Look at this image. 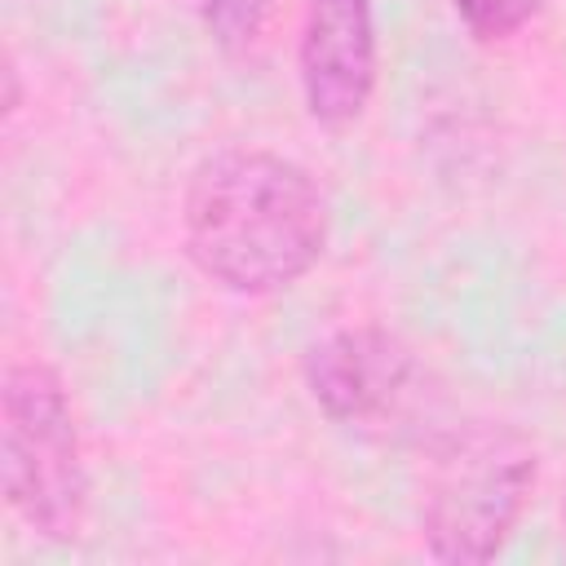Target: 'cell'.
I'll return each instance as SVG.
<instances>
[{"instance_id":"cell-1","label":"cell","mask_w":566,"mask_h":566,"mask_svg":"<svg viewBox=\"0 0 566 566\" xmlns=\"http://www.w3.org/2000/svg\"><path fill=\"white\" fill-rule=\"evenodd\" d=\"M327 195L314 172L265 146H226L195 164L181 243L195 270L239 296L301 283L327 248Z\"/></svg>"},{"instance_id":"cell-2","label":"cell","mask_w":566,"mask_h":566,"mask_svg":"<svg viewBox=\"0 0 566 566\" xmlns=\"http://www.w3.org/2000/svg\"><path fill=\"white\" fill-rule=\"evenodd\" d=\"M0 486L13 517L40 539H80L88 517V464L66 380L44 358H18L4 367Z\"/></svg>"},{"instance_id":"cell-3","label":"cell","mask_w":566,"mask_h":566,"mask_svg":"<svg viewBox=\"0 0 566 566\" xmlns=\"http://www.w3.org/2000/svg\"><path fill=\"white\" fill-rule=\"evenodd\" d=\"M539 482V451L509 424H464L433 447L420 539L429 557L482 566L504 553Z\"/></svg>"},{"instance_id":"cell-4","label":"cell","mask_w":566,"mask_h":566,"mask_svg":"<svg viewBox=\"0 0 566 566\" xmlns=\"http://www.w3.org/2000/svg\"><path fill=\"white\" fill-rule=\"evenodd\" d=\"M301 371H305V389L314 407L332 424L367 429V424L394 420L407 407L420 363H416V349L398 332L380 323H354V327L323 336L305 354Z\"/></svg>"},{"instance_id":"cell-5","label":"cell","mask_w":566,"mask_h":566,"mask_svg":"<svg viewBox=\"0 0 566 566\" xmlns=\"http://www.w3.org/2000/svg\"><path fill=\"white\" fill-rule=\"evenodd\" d=\"M376 4L371 0H305L296 40V80L310 119L349 128L376 93Z\"/></svg>"},{"instance_id":"cell-6","label":"cell","mask_w":566,"mask_h":566,"mask_svg":"<svg viewBox=\"0 0 566 566\" xmlns=\"http://www.w3.org/2000/svg\"><path fill=\"white\" fill-rule=\"evenodd\" d=\"M274 9L279 0H199V22L221 53L239 57L261 44L274 22Z\"/></svg>"},{"instance_id":"cell-7","label":"cell","mask_w":566,"mask_h":566,"mask_svg":"<svg viewBox=\"0 0 566 566\" xmlns=\"http://www.w3.org/2000/svg\"><path fill=\"white\" fill-rule=\"evenodd\" d=\"M451 9L478 44H504L539 18L544 0H451Z\"/></svg>"}]
</instances>
